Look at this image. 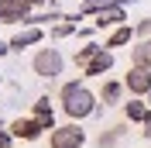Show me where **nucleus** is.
Segmentation results:
<instances>
[{"label":"nucleus","instance_id":"nucleus-8","mask_svg":"<svg viewBox=\"0 0 151 148\" xmlns=\"http://www.w3.org/2000/svg\"><path fill=\"white\" fill-rule=\"evenodd\" d=\"M45 38V31H41V24H28V28H21L17 35L10 38L7 45H10V52H21V48H31V45H38Z\"/></svg>","mask_w":151,"mask_h":148},{"label":"nucleus","instance_id":"nucleus-17","mask_svg":"<svg viewBox=\"0 0 151 148\" xmlns=\"http://www.w3.org/2000/svg\"><path fill=\"white\" fill-rule=\"evenodd\" d=\"M14 141H17V138L10 134V128H7V124H0V148H14Z\"/></svg>","mask_w":151,"mask_h":148},{"label":"nucleus","instance_id":"nucleus-9","mask_svg":"<svg viewBox=\"0 0 151 148\" xmlns=\"http://www.w3.org/2000/svg\"><path fill=\"white\" fill-rule=\"evenodd\" d=\"M124 93H127V86H124L120 79H106L103 90H100V107H117V103L124 100Z\"/></svg>","mask_w":151,"mask_h":148},{"label":"nucleus","instance_id":"nucleus-5","mask_svg":"<svg viewBox=\"0 0 151 148\" xmlns=\"http://www.w3.org/2000/svg\"><path fill=\"white\" fill-rule=\"evenodd\" d=\"M124 86H127V93L131 96H148L151 93V69H141V65H131L127 69V76H124Z\"/></svg>","mask_w":151,"mask_h":148},{"label":"nucleus","instance_id":"nucleus-7","mask_svg":"<svg viewBox=\"0 0 151 148\" xmlns=\"http://www.w3.org/2000/svg\"><path fill=\"white\" fill-rule=\"evenodd\" d=\"M127 131H131V120H117V124H110L106 131L96 134V148H117L124 138H127Z\"/></svg>","mask_w":151,"mask_h":148},{"label":"nucleus","instance_id":"nucleus-11","mask_svg":"<svg viewBox=\"0 0 151 148\" xmlns=\"http://www.w3.org/2000/svg\"><path fill=\"white\" fill-rule=\"evenodd\" d=\"M131 65L151 69V38H137V41L131 45Z\"/></svg>","mask_w":151,"mask_h":148},{"label":"nucleus","instance_id":"nucleus-15","mask_svg":"<svg viewBox=\"0 0 151 148\" xmlns=\"http://www.w3.org/2000/svg\"><path fill=\"white\" fill-rule=\"evenodd\" d=\"M100 48H103V45H93V41H89V45H83V48H79V52H76V59H72V62L79 65V69H86V65L93 62V55H96V52H100Z\"/></svg>","mask_w":151,"mask_h":148},{"label":"nucleus","instance_id":"nucleus-4","mask_svg":"<svg viewBox=\"0 0 151 148\" xmlns=\"http://www.w3.org/2000/svg\"><path fill=\"white\" fill-rule=\"evenodd\" d=\"M120 24H127V10H124V4L117 0V4H106V7L96 10V21H93V28L96 31H106V28H120Z\"/></svg>","mask_w":151,"mask_h":148},{"label":"nucleus","instance_id":"nucleus-10","mask_svg":"<svg viewBox=\"0 0 151 148\" xmlns=\"http://www.w3.org/2000/svg\"><path fill=\"white\" fill-rule=\"evenodd\" d=\"M110 69H113V52L110 48H100L93 55V62L83 69V76H103V73H110Z\"/></svg>","mask_w":151,"mask_h":148},{"label":"nucleus","instance_id":"nucleus-16","mask_svg":"<svg viewBox=\"0 0 151 148\" xmlns=\"http://www.w3.org/2000/svg\"><path fill=\"white\" fill-rule=\"evenodd\" d=\"M134 35H137V38H151V17L137 21V24H134Z\"/></svg>","mask_w":151,"mask_h":148},{"label":"nucleus","instance_id":"nucleus-12","mask_svg":"<svg viewBox=\"0 0 151 148\" xmlns=\"http://www.w3.org/2000/svg\"><path fill=\"white\" fill-rule=\"evenodd\" d=\"M148 100H141V96H131V100L124 103V120H131V124H141L144 117H148Z\"/></svg>","mask_w":151,"mask_h":148},{"label":"nucleus","instance_id":"nucleus-20","mask_svg":"<svg viewBox=\"0 0 151 148\" xmlns=\"http://www.w3.org/2000/svg\"><path fill=\"white\" fill-rule=\"evenodd\" d=\"M0 83H4V73H0Z\"/></svg>","mask_w":151,"mask_h":148},{"label":"nucleus","instance_id":"nucleus-14","mask_svg":"<svg viewBox=\"0 0 151 148\" xmlns=\"http://www.w3.org/2000/svg\"><path fill=\"white\" fill-rule=\"evenodd\" d=\"M31 117L41 120V124H45V131H52V128H55V110H52V100H48V96H38V103H35V110H31Z\"/></svg>","mask_w":151,"mask_h":148},{"label":"nucleus","instance_id":"nucleus-3","mask_svg":"<svg viewBox=\"0 0 151 148\" xmlns=\"http://www.w3.org/2000/svg\"><path fill=\"white\" fill-rule=\"evenodd\" d=\"M86 145V131L79 128V120L58 124L48 131V148H83Z\"/></svg>","mask_w":151,"mask_h":148},{"label":"nucleus","instance_id":"nucleus-18","mask_svg":"<svg viewBox=\"0 0 151 148\" xmlns=\"http://www.w3.org/2000/svg\"><path fill=\"white\" fill-rule=\"evenodd\" d=\"M141 134H144V138H148V141H151V110H148V117H144V120H141Z\"/></svg>","mask_w":151,"mask_h":148},{"label":"nucleus","instance_id":"nucleus-13","mask_svg":"<svg viewBox=\"0 0 151 148\" xmlns=\"http://www.w3.org/2000/svg\"><path fill=\"white\" fill-rule=\"evenodd\" d=\"M134 38H137V35H134V28H131V24H120V28H113V31H110V38L103 41V48H110V52H113V48L131 45Z\"/></svg>","mask_w":151,"mask_h":148},{"label":"nucleus","instance_id":"nucleus-6","mask_svg":"<svg viewBox=\"0 0 151 148\" xmlns=\"http://www.w3.org/2000/svg\"><path fill=\"white\" fill-rule=\"evenodd\" d=\"M7 128H10V134H14L17 141H38L41 134H45V124L35 120V117H17V120H10Z\"/></svg>","mask_w":151,"mask_h":148},{"label":"nucleus","instance_id":"nucleus-2","mask_svg":"<svg viewBox=\"0 0 151 148\" xmlns=\"http://www.w3.org/2000/svg\"><path fill=\"white\" fill-rule=\"evenodd\" d=\"M31 69H35V76H41V79H55V76H62V69H65V59H62V52L58 48H38L35 59H31Z\"/></svg>","mask_w":151,"mask_h":148},{"label":"nucleus","instance_id":"nucleus-1","mask_svg":"<svg viewBox=\"0 0 151 148\" xmlns=\"http://www.w3.org/2000/svg\"><path fill=\"white\" fill-rule=\"evenodd\" d=\"M58 107L69 120H86L100 114V96L83 79H72V83H62V90H58Z\"/></svg>","mask_w":151,"mask_h":148},{"label":"nucleus","instance_id":"nucleus-19","mask_svg":"<svg viewBox=\"0 0 151 148\" xmlns=\"http://www.w3.org/2000/svg\"><path fill=\"white\" fill-rule=\"evenodd\" d=\"M7 52H10V45H7V41H0V55H7Z\"/></svg>","mask_w":151,"mask_h":148}]
</instances>
